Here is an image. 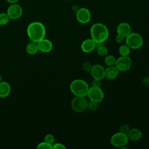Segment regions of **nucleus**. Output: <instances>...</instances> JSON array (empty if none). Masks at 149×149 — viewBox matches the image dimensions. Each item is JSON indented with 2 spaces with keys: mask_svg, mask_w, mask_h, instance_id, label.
I'll return each instance as SVG.
<instances>
[{
  "mask_svg": "<svg viewBox=\"0 0 149 149\" xmlns=\"http://www.w3.org/2000/svg\"><path fill=\"white\" fill-rule=\"evenodd\" d=\"M129 130H130L129 126L127 124H123L119 127V132L126 134L128 133Z\"/></svg>",
  "mask_w": 149,
  "mask_h": 149,
  "instance_id": "26",
  "label": "nucleus"
},
{
  "mask_svg": "<svg viewBox=\"0 0 149 149\" xmlns=\"http://www.w3.org/2000/svg\"><path fill=\"white\" fill-rule=\"evenodd\" d=\"M1 81V74H0V82Z\"/></svg>",
  "mask_w": 149,
  "mask_h": 149,
  "instance_id": "34",
  "label": "nucleus"
},
{
  "mask_svg": "<svg viewBox=\"0 0 149 149\" xmlns=\"http://www.w3.org/2000/svg\"><path fill=\"white\" fill-rule=\"evenodd\" d=\"M6 13L10 19L16 20L19 19L23 13V9L20 5L17 3L11 4L7 9Z\"/></svg>",
  "mask_w": 149,
  "mask_h": 149,
  "instance_id": "9",
  "label": "nucleus"
},
{
  "mask_svg": "<svg viewBox=\"0 0 149 149\" xmlns=\"http://www.w3.org/2000/svg\"><path fill=\"white\" fill-rule=\"evenodd\" d=\"M37 44L38 51L42 52H48L52 48V43L48 39L43 38L37 42Z\"/></svg>",
  "mask_w": 149,
  "mask_h": 149,
  "instance_id": "13",
  "label": "nucleus"
},
{
  "mask_svg": "<svg viewBox=\"0 0 149 149\" xmlns=\"http://www.w3.org/2000/svg\"><path fill=\"white\" fill-rule=\"evenodd\" d=\"M101 84V80L98 79H94L92 81V86L93 87H100Z\"/></svg>",
  "mask_w": 149,
  "mask_h": 149,
  "instance_id": "30",
  "label": "nucleus"
},
{
  "mask_svg": "<svg viewBox=\"0 0 149 149\" xmlns=\"http://www.w3.org/2000/svg\"><path fill=\"white\" fill-rule=\"evenodd\" d=\"M37 148L38 149H52V144L48 143L45 141H43L41 143H40L37 146Z\"/></svg>",
  "mask_w": 149,
  "mask_h": 149,
  "instance_id": "24",
  "label": "nucleus"
},
{
  "mask_svg": "<svg viewBox=\"0 0 149 149\" xmlns=\"http://www.w3.org/2000/svg\"><path fill=\"white\" fill-rule=\"evenodd\" d=\"M8 3L13 4V3H16L19 0H6Z\"/></svg>",
  "mask_w": 149,
  "mask_h": 149,
  "instance_id": "33",
  "label": "nucleus"
},
{
  "mask_svg": "<svg viewBox=\"0 0 149 149\" xmlns=\"http://www.w3.org/2000/svg\"><path fill=\"white\" fill-rule=\"evenodd\" d=\"M132 65V59L127 56H121L116 59L115 66L121 72H126L130 69Z\"/></svg>",
  "mask_w": 149,
  "mask_h": 149,
  "instance_id": "7",
  "label": "nucleus"
},
{
  "mask_svg": "<svg viewBox=\"0 0 149 149\" xmlns=\"http://www.w3.org/2000/svg\"><path fill=\"white\" fill-rule=\"evenodd\" d=\"M127 136L129 140L133 141H136L141 138L142 132L137 128L130 129L127 133Z\"/></svg>",
  "mask_w": 149,
  "mask_h": 149,
  "instance_id": "16",
  "label": "nucleus"
},
{
  "mask_svg": "<svg viewBox=\"0 0 149 149\" xmlns=\"http://www.w3.org/2000/svg\"><path fill=\"white\" fill-rule=\"evenodd\" d=\"M38 50V49L37 42H33V41H31L29 43H28L26 47V51L27 53H28L30 55L35 54Z\"/></svg>",
  "mask_w": 149,
  "mask_h": 149,
  "instance_id": "18",
  "label": "nucleus"
},
{
  "mask_svg": "<svg viewBox=\"0 0 149 149\" xmlns=\"http://www.w3.org/2000/svg\"><path fill=\"white\" fill-rule=\"evenodd\" d=\"M65 1H70V0H65Z\"/></svg>",
  "mask_w": 149,
  "mask_h": 149,
  "instance_id": "35",
  "label": "nucleus"
},
{
  "mask_svg": "<svg viewBox=\"0 0 149 149\" xmlns=\"http://www.w3.org/2000/svg\"><path fill=\"white\" fill-rule=\"evenodd\" d=\"M116 32L118 35L126 38L132 32V28L128 23L122 22L118 24L116 28Z\"/></svg>",
  "mask_w": 149,
  "mask_h": 149,
  "instance_id": "12",
  "label": "nucleus"
},
{
  "mask_svg": "<svg viewBox=\"0 0 149 149\" xmlns=\"http://www.w3.org/2000/svg\"><path fill=\"white\" fill-rule=\"evenodd\" d=\"M53 149H65L66 147L62 143H57L52 146Z\"/></svg>",
  "mask_w": 149,
  "mask_h": 149,
  "instance_id": "29",
  "label": "nucleus"
},
{
  "mask_svg": "<svg viewBox=\"0 0 149 149\" xmlns=\"http://www.w3.org/2000/svg\"><path fill=\"white\" fill-rule=\"evenodd\" d=\"M32 1H34V0H32Z\"/></svg>",
  "mask_w": 149,
  "mask_h": 149,
  "instance_id": "36",
  "label": "nucleus"
},
{
  "mask_svg": "<svg viewBox=\"0 0 149 149\" xmlns=\"http://www.w3.org/2000/svg\"><path fill=\"white\" fill-rule=\"evenodd\" d=\"M90 34L91 38L95 42L102 43L108 38L109 31L104 24L95 23L90 28Z\"/></svg>",
  "mask_w": 149,
  "mask_h": 149,
  "instance_id": "2",
  "label": "nucleus"
},
{
  "mask_svg": "<svg viewBox=\"0 0 149 149\" xmlns=\"http://www.w3.org/2000/svg\"><path fill=\"white\" fill-rule=\"evenodd\" d=\"M116 59L115 57L112 55H109L106 56V57L104 59V62L105 64L107 66H114L116 64Z\"/></svg>",
  "mask_w": 149,
  "mask_h": 149,
  "instance_id": "19",
  "label": "nucleus"
},
{
  "mask_svg": "<svg viewBox=\"0 0 149 149\" xmlns=\"http://www.w3.org/2000/svg\"><path fill=\"white\" fill-rule=\"evenodd\" d=\"M95 41L92 38H87L83 41L81 49L84 53H90L95 49Z\"/></svg>",
  "mask_w": 149,
  "mask_h": 149,
  "instance_id": "14",
  "label": "nucleus"
},
{
  "mask_svg": "<svg viewBox=\"0 0 149 149\" xmlns=\"http://www.w3.org/2000/svg\"><path fill=\"white\" fill-rule=\"evenodd\" d=\"M88 101L85 97L75 96L71 102V107L76 112H83L87 109Z\"/></svg>",
  "mask_w": 149,
  "mask_h": 149,
  "instance_id": "5",
  "label": "nucleus"
},
{
  "mask_svg": "<svg viewBox=\"0 0 149 149\" xmlns=\"http://www.w3.org/2000/svg\"><path fill=\"white\" fill-rule=\"evenodd\" d=\"M44 141L52 144L54 141V137L51 134H47L44 137Z\"/></svg>",
  "mask_w": 149,
  "mask_h": 149,
  "instance_id": "27",
  "label": "nucleus"
},
{
  "mask_svg": "<svg viewBox=\"0 0 149 149\" xmlns=\"http://www.w3.org/2000/svg\"><path fill=\"white\" fill-rule=\"evenodd\" d=\"M9 17L6 13H0V25H5L7 24L9 20Z\"/></svg>",
  "mask_w": 149,
  "mask_h": 149,
  "instance_id": "21",
  "label": "nucleus"
},
{
  "mask_svg": "<svg viewBox=\"0 0 149 149\" xmlns=\"http://www.w3.org/2000/svg\"><path fill=\"white\" fill-rule=\"evenodd\" d=\"M90 73L92 77L95 79L101 80L105 77V69L100 64L93 65Z\"/></svg>",
  "mask_w": 149,
  "mask_h": 149,
  "instance_id": "11",
  "label": "nucleus"
},
{
  "mask_svg": "<svg viewBox=\"0 0 149 149\" xmlns=\"http://www.w3.org/2000/svg\"><path fill=\"white\" fill-rule=\"evenodd\" d=\"M92 65L88 62H84L81 65V69H83V71L86 72H90L91 68H92Z\"/></svg>",
  "mask_w": 149,
  "mask_h": 149,
  "instance_id": "25",
  "label": "nucleus"
},
{
  "mask_svg": "<svg viewBox=\"0 0 149 149\" xmlns=\"http://www.w3.org/2000/svg\"><path fill=\"white\" fill-rule=\"evenodd\" d=\"M87 95L90 101L97 102H101L103 100L104 96L103 91L100 88V87L93 86L89 88Z\"/></svg>",
  "mask_w": 149,
  "mask_h": 149,
  "instance_id": "8",
  "label": "nucleus"
},
{
  "mask_svg": "<svg viewBox=\"0 0 149 149\" xmlns=\"http://www.w3.org/2000/svg\"><path fill=\"white\" fill-rule=\"evenodd\" d=\"M128 138L126 134L118 132L116 133L111 137L110 142L112 146L115 147L120 148L122 146H126L128 142Z\"/></svg>",
  "mask_w": 149,
  "mask_h": 149,
  "instance_id": "6",
  "label": "nucleus"
},
{
  "mask_svg": "<svg viewBox=\"0 0 149 149\" xmlns=\"http://www.w3.org/2000/svg\"><path fill=\"white\" fill-rule=\"evenodd\" d=\"M143 43V40L141 35L137 33L131 32L126 37V44L130 49H136L140 48Z\"/></svg>",
  "mask_w": 149,
  "mask_h": 149,
  "instance_id": "4",
  "label": "nucleus"
},
{
  "mask_svg": "<svg viewBox=\"0 0 149 149\" xmlns=\"http://www.w3.org/2000/svg\"><path fill=\"white\" fill-rule=\"evenodd\" d=\"M98 107V102H95L93 101H90V102H88L87 104V109L91 111H95Z\"/></svg>",
  "mask_w": 149,
  "mask_h": 149,
  "instance_id": "23",
  "label": "nucleus"
},
{
  "mask_svg": "<svg viewBox=\"0 0 149 149\" xmlns=\"http://www.w3.org/2000/svg\"><path fill=\"white\" fill-rule=\"evenodd\" d=\"M97 52L98 55L100 56H105L108 53V49L105 46L103 45H101L100 47H98L97 48Z\"/></svg>",
  "mask_w": 149,
  "mask_h": 149,
  "instance_id": "22",
  "label": "nucleus"
},
{
  "mask_svg": "<svg viewBox=\"0 0 149 149\" xmlns=\"http://www.w3.org/2000/svg\"><path fill=\"white\" fill-rule=\"evenodd\" d=\"M142 84L144 87L149 88V76H146L143 78L142 80Z\"/></svg>",
  "mask_w": 149,
  "mask_h": 149,
  "instance_id": "28",
  "label": "nucleus"
},
{
  "mask_svg": "<svg viewBox=\"0 0 149 149\" xmlns=\"http://www.w3.org/2000/svg\"><path fill=\"white\" fill-rule=\"evenodd\" d=\"M130 48L126 44L120 45L119 48V53L121 56H127L130 54Z\"/></svg>",
  "mask_w": 149,
  "mask_h": 149,
  "instance_id": "20",
  "label": "nucleus"
},
{
  "mask_svg": "<svg viewBox=\"0 0 149 149\" xmlns=\"http://www.w3.org/2000/svg\"><path fill=\"white\" fill-rule=\"evenodd\" d=\"M27 34L31 41L38 42L39 41L44 38L45 29L42 23L33 22L27 26Z\"/></svg>",
  "mask_w": 149,
  "mask_h": 149,
  "instance_id": "1",
  "label": "nucleus"
},
{
  "mask_svg": "<svg viewBox=\"0 0 149 149\" xmlns=\"http://www.w3.org/2000/svg\"><path fill=\"white\" fill-rule=\"evenodd\" d=\"M10 92V86L6 81L0 82V97H7Z\"/></svg>",
  "mask_w": 149,
  "mask_h": 149,
  "instance_id": "17",
  "label": "nucleus"
},
{
  "mask_svg": "<svg viewBox=\"0 0 149 149\" xmlns=\"http://www.w3.org/2000/svg\"><path fill=\"white\" fill-rule=\"evenodd\" d=\"M91 13L90 10L86 8H80L76 12V17L77 20L82 24H86L90 22L91 19Z\"/></svg>",
  "mask_w": 149,
  "mask_h": 149,
  "instance_id": "10",
  "label": "nucleus"
},
{
  "mask_svg": "<svg viewBox=\"0 0 149 149\" xmlns=\"http://www.w3.org/2000/svg\"><path fill=\"white\" fill-rule=\"evenodd\" d=\"M89 88L87 82L82 79H75L70 84V90L75 96L85 97Z\"/></svg>",
  "mask_w": 149,
  "mask_h": 149,
  "instance_id": "3",
  "label": "nucleus"
},
{
  "mask_svg": "<svg viewBox=\"0 0 149 149\" xmlns=\"http://www.w3.org/2000/svg\"><path fill=\"white\" fill-rule=\"evenodd\" d=\"M79 9H80V7H79V6L78 5H77V4H75V5H73V6H72V9L73 11L75 13H76Z\"/></svg>",
  "mask_w": 149,
  "mask_h": 149,
  "instance_id": "32",
  "label": "nucleus"
},
{
  "mask_svg": "<svg viewBox=\"0 0 149 149\" xmlns=\"http://www.w3.org/2000/svg\"><path fill=\"white\" fill-rule=\"evenodd\" d=\"M123 39H124L123 37H122V36L118 35V34L116 35V36L115 37V41L117 43H121L123 41Z\"/></svg>",
  "mask_w": 149,
  "mask_h": 149,
  "instance_id": "31",
  "label": "nucleus"
},
{
  "mask_svg": "<svg viewBox=\"0 0 149 149\" xmlns=\"http://www.w3.org/2000/svg\"><path fill=\"white\" fill-rule=\"evenodd\" d=\"M119 74V70L115 65L108 66L105 69V77L108 80H113L117 77Z\"/></svg>",
  "mask_w": 149,
  "mask_h": 149,
  "instance_id": "15",
  "label": "nucleus"
}]
</instances>
